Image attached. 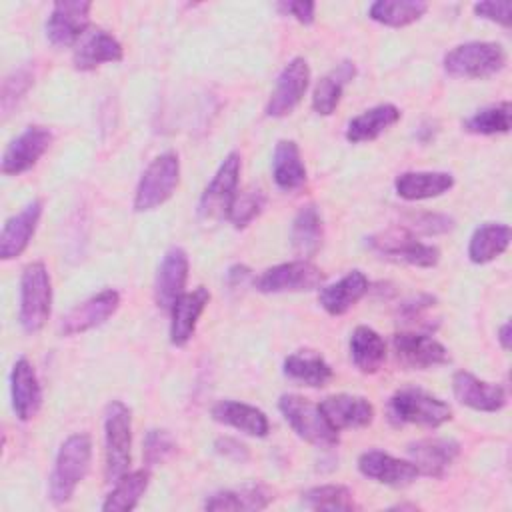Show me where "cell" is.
Returning <instances> with one entry per match:
<instances>
[{
	"label": "cell",
	"mask_w": 512,
	"mask_h": 512,
	"mask_svg": "<svg viewBox=\"0 0 512 512\" xmlns=\"http://www.w3.org/2000/svg\"><path fill=\"white\" fill-rule=\"evenodd\" d=\"M284 374L290 380L300 382L304 386H312V388L326 386L334 376L330 364L312 350H300L290 354L284 360Z\"/></svg>",
	"instance_id": "33"
},
{
	"label": "cell",
	"mask_w": 512,
	"mask_h": 512,
	"mask_svg": "<svg viewBox=\"0 0 512 512\" xmlns=\"http://www.w3.org/2000/svg\"><path fill=\"white\" fill-rule=\"evenodd\" d=\"M388 416L394 424L438 428L452 418V408L438 396L420 388H400L388 402Z\"/></svg>",
	"instance_id": "3"
},
{
	"label": "cell",
	"mask_w": 512,
	"mask_h": 512,
	"mask_svg": "<svg viewBox=\"0 0 512 512\" xmlns=\"http://www.w3.org/2000/svg\"><path fill=\"white\" fill-rule=\"evenodd\" d=\"M414 228H418L424 234H440L452 228V218L440 216V214H416L414 218Z\"/></svg>",
	"instance_id": "45"
},
{
	"label": "cell",
	"mask_w": 512,
	"mask_h": 512,
	"mask_svg": "<svg viewBox=\"0 0 512 512\" xmlns=\"http://www.w3.org/2000/svg\"><path fill=\"white\" fill-rule=\"evenodd\" d=\"M92 4L86 0L54 2L46 20V36L54 46H72L78 42L90 24Z\"/></svg>",
	"instance_id": "11"
},
{
	"label": "cell",
	"mask_w": 512,
	"mask_h": 512,
	"mask_svg": "<svg viewBox=\"0 0 512 512\" xmlns=\"http://www.w3.org/2000/svg\"><path fill=\"white\" fill-rule=\"evenodd\" d=\"M452 390L454 396L460 404L474 408V410H482V412H496L500 408H504L506 404V392L502 386L492 384V382H484L480 378H476L470 372H456L452 378Z\"/></svg>",
	"instance_id": "21"
},
{
	"label": "cell",
	"mask_w": 512,
	"mask_h": 512,
	"mask_svg": "<svg viewBox=\"0 0 512 512\" xmlns=\"http://www.w3.org/2000/svg\"><path fill=\"white\" fill-rule=\"evenodd\" d=\"M32 82H34L32 72L26 68L14 70L10 76H6L2 84V110L8 112L28 92Z\"/></svg>",
	"instance_id": "42"
},
{
	"label": "cell",
	"mask_w": 512,
	"mask_h": 512,
	"mask_svg": "<svg viewBox=\"0 0 512 512\" xmlns=\"http://www.w3.org/2000/svg\"><path fill=\"white\" fill-rule=\"evenodd\" d=\"M208 300H210V292L204 286H198L190 292H184L174 302V306L170 308V316H172L170 342L174 346H184L192 338L198 318L204 312Z\"/></svg>",
	"instance_id": "23"
},
{
	"label": "cell",
	"mask_w": 512,
	"mask_h": 512,
	"mask_svg": "<svg viewBox=\"0 0 512 512\" xmlns=\"http://www.w3.org/2000/svg\"><path fill=\"white\" fill-rule=\"evenodd\" d=\"M498 340H500V346L504 350L510 348V322H504L500 328H498Z\"/></svg>",
	"instance_id": "49"
},
{
	"label": "cell",
	"mask_w": 512,
	"mask_h": 512,
	"mask_svg": "<svg viewBox=\"0 0 512 512\" xmlns=\"http://www.w3.org/2000/svg\"><path fill=\"white\" fill-rule=\"evenodd\" d=\"M460 454V444L452 438H424L408 446L410 462L418 474L442 478Z\"/></svg>",
	"instance_id": "17"
},
{
	"label": "cell",
	"mask_w": 512,
	"mask_h": 512,
	"mask_svg": "<svg viewBox=\"0 0 512 512\" xmlns=\"http://www.w3.org/2000/svg\"><path fill=\"white\" fill-rule=\"evenodd\" d=\"M302 502L312 510H330V512H336V510L350 512L358 508L352 492L340 484L314 486L302 494Z\"/></svg>",
	"instance_id": "38"
},
{
	"label": "cell",
	"mask_w": 512,
	"mask_h": 512,
	"mask_svg": "<svg viewBox=\"0 0 512 512\" xmlns=\"http://www.w3.org/2000/svg\"><path fill=\"white\" fill-rule=\"evenodd\" d=\"M180 180V160L174 152H164L156 156L138 182L134 194V210L144 212L164 204L176 190Z\"/></svg>",
	"instance_id": "8"
},
{
	"label": "cell",
	"mask_w": 512,
	"mask_h": 512,
	"mask_svg": "<svg viewBox=\"0 0 512 512\" xmlns=\"http://www.w3.org/2000/svg\"><path fill=\"white\" fill-rule=\"evenodd\" d=\"M506 66V52L496 42L458 44L444 56V70L452 78H488Z\"/></svg>",
	"instance_id": "6"
},
{
	"label": "cell",
	"mask_w": 512,
	"mask_h": 512,
	"mask_svg": "<svg viewBox=\"0 0 512 512\" xmlns=\"http://www.w3.org/2000/svg\"><path fill=\"white\" fill-rule=\"evenodd\" d=\"M350 356L364 374H374L386 360V342L370 326H356L350 336Z\"/></svg>",
	"instance_id": "32"
},
{
	"label": "cell",
	"mask_w": 512,
	"mask_h": 512,
	"mask_svg": "<svg viewBox=\"0 0 512 512\" xmlns=\"http://www.w3.org/2000/svg\"><path fill=\"white\" fill-rule=\"evenodd\" d=\"M510 244V228L506 224L488 222L474 230L468 246V256L474 264H486L500 256Z\"/></svg>",
	"instance_id": "35"
},
{
	"label": "cell",
	"mask_w": 512,
	"mask_h": 512,
	"mask_svg": "<svg viewBox=\"0 0 512 512\" xmlns=\"http://www.w3.org/2000/svg\"><path fill=\"white\" fill-rule=\"evenodd\" d=\"M10 394H12V408L18 420L26 422L40 410L42 404V390L34 366L28 358H18L12 366L10 374Z\"/></svg>",
	"instance_id": "20"
},
{
	"label": "cell",
	"mask_w": 512,
	"mask_h": 512,
	"mask_svg": "<svg viewBox=\"0 0 512 512\" xmlns=\"http://www.w3.org/2000/svg\"><path fill=\"white\" fill-rule=\"evenodd\" d=\"M356 76V66L350 60H342L336 68L324 74L312 94V108L314 112L328 116L336 110L346 84Z\"/></svg>",
	"instance_id": "29"
},
{
	"label": "cell",
	"mask_w": 512,
	"mask_h": 512,
	"mask_svg": "<svg viewBox=\"0 0 512 512\" xmlns=\"http://www.w3.org/2000/svg\"><path fill=\"white\" fill-rule=\"evenodd\" d=\"M214 448H216L218 454H222L228 460H234V462H246L248 460V448L236 438L222 436L214 442Z\"/></svg>",
	"instance_id": "47"
},
{
	"label": "cell",
	"mask_w": 512,
	"mask_h": 512,
	"mask_svg": "<svg viewBox=\"0 0 512 512\" xmlns=\"http://www.w3.org/2000/svg\"><path fill=\"white\" fill-rule=\"evenodd\" d=\"M52 142V132L44 126H28L22 134H18L4 150L2 156V172L6 176H18L30 170L40 156L48 150Z\"/></svg>",
	"instance_id": "14"
},
{
	"label": "cell",
	"mask_w": 512,
	"mask_h": 512,
	"mask_svg": "<svg viewBox=\"0 0 512 512\" xmlns=\"http://www.w3.org/2000/svg\"><path fill=\"white\" fill-rule=\"evenodd\" d=\"M212 418L220 424L232 426L244 434L258 436V438L266 436L270 430L268 418L262 410H258L256 406L244 404V402H236V400H222V402L214 404Z\"/></svg>",
	"instance_id": "26"
},
{
	"label": "cell",
	"mask_w": 512,
	"mask_h": 512,
	"mask_svg": "<svg viewBox=\"0 0 512 512\" xmlns=\"http://www.w3.org/2000/svg\"><path fill=\"white\" fill-rule=\"evenodd\" d=\"M122 56V44L106 30L96 28L80 38L78 46L74 48L72 62L76 70H94L104 62H120Z\"/></svg>",
	"instance_id": "24"
},
{
	"label": "cell",
	"mask_w": 512,
	"mask_h": 512,
	"mask_svg": "<svg viewBox=\"0 0 512 512\" xmlns=\"http://www.w3.org/2000/svg\"><path fill=\"white\" fill-rule=\"evenodd\" d=\"M228 276H230V282L232 284H242L248 276H250V270L246 268V266H234V268H230V272H228Z\"/></svg>",
	"instance_id": "48"
},
{
	"label": "cell",
	"mask_w": 512,
	"mask_h": 512,
	"mask_svg": "<svg viewBox=\"0 0 512 512\" xmlns=\"http://www.w3.org/2000/svg\"><path fill=\"white\" fill-rule=\"evenodd\" d=\"M238 178H240V154L230 152L222 160L210 184L204 188L200 196L198 214L204 222H218L222 218H228L234 198L238 194Z\"/></svg>",
	"instance_id": "9"
},
{
	"label": "cell",
	"mask_w": 512,
	"mask_h": 512,
	"mask_svg": "<svg viewBox=\"0 0 512 512\" xmlns=\"http://www.w3.org/2000/svg\"><path fill=\"white\" fill-rule=\"evenodd\" d=\"M426 10L428 4L422 0H378L368 8V14L384 26L400 28L420 20Z\"/></svg>",
	"instance_id": "36"
},
{
	"label": "cell",
	"mask_w": 512,
	"mask_h": 512,
	"mask_svg": "<svg viewBox=\"0 0 512 512\" xmlns=\"http://www.w3.org/2000/svg\"><path fill=\"white\" fill-rule=\"evenodd\" d=\"M188 266V256L182 248L172 246L170 250H166L154 282V298L162 310L170 312L174 302L184 294Z\"/></svg>",
	"instance_id": "16"
},
{
	"label": "cell",
	"mask_w": 512,
	"mask_h": 512,
	"mask_svg": "<svg viewBox=\"0 0 512 512\" xmlns=\"http://www.w3.org/2000/svg\"><path fill=\"white\" fill-rule=\"evenodd\" d=\"M370 250L392 262H404L420 268L436 266L440 260V250L436 246L420 242L408 228L396 226L378 232L366 240Z\"/></svg>",
	"instance_id": "7"
},
{
	"label": "cell",
	"mask_w": 512,
	"mask_h": 512,
	"mask_svg": "<svg viewBox=\"0 0 512 512\" xmlns=\"http://www.w3.org/2000/svg\"><path fill=\"white\" fill-rule=\"evenodd\" d=\"M174 448H176V444L166 430L152 428V430H148V434L144 438V450H142L144 460L148 466H156V464L164 462L174 452Z\"/></svg>",
	"instance_id": "41"
},
{
	"label": "cell",
	"mask_w": 512,
	"mask_h": 512,
	"mask_svg": "<svg viewBox=\"0 0 512 512\" xmlns=\"http://www.w3.org/2000/svg\"><path fill=\"white\" fill-rule=\"evenodd\" d=\"M396 358L408 368H432L448 362V350L428 334L396 332L392 338Z\"/></svg>",
	"instance_id": "15"
},
{
	"label": "cell",
	"mask_w": 512,
	"mask_h": 512,
	"mask_svg": "<svg viewBox=\"0 0 512 512\" xmlns=\"http://www.w3.org/2000/svg\"><path fill=\"white\" fill-rule=\"evenodd\" d=\"M264 204H266V196L260 188L242 190L236 194L228 218L236 228H244L262 212Z\"/></svg>",
	"instance_id": "40"
},
{
	"label": "cell",
	"mask_w": 512,
	"mask_h": 512,
	"mask_svg": "<svg viewBox=\"0 0 512 512\" xmlns=\"http://www.w3.org/2000/svg\"><path fill=\"white\" fill-rule=\"evenodd\" d=\"M132 416L130 408L112 400L104 412V474L108 482H116L130 468Z\"/></svg>",
	"instance_id": "2"
},
{
	"label": "cell",
	"mask_w": 512,
	"mask_h": 512,
	"mask_svg": "<svg viewBox=\"0 0 512 512\" xmlns=\"http://www.w3.org/2000/svg\"><path fill=\"white\" fill-rule=\"evenodd\" d=\"M290 242H292L294 252L298 256H302V260L314 256L320 250L322 218L314 204H306L296 212V216L292 220V228H290Z\"/></svg>",
	"instance_id": "31"
},
{
	"label": "cell",
	"mask_w": 512,
	"mask_h": 512,
	"mask_svg": "<svg viewBox=\"0 0 512 512\" xmlns=\"http://www.w3.org/2000/svg\"><path fill=\"white\" fill-rule=\"evenodd\" d=\"M366 292H368V278L364 276V272L352 270L346 276H342L338 282L324 286L318 294V302L328 314L340 316L348 312Z\"/></svg>",
	"instance_id": "25"
},
{
	"label": "cell",
	"mask_w": 512,
	"mask_h": 512,
	"mask_svg": "<svg viewBox=\"0 0 512 512\" xmlns=\"http://www.w3.org/2000/svg\"><path fill=\"white\" fill-rule=\"evenodd\" d=\"M90 460L92 440L86 432H76L62 442L50 474L48 494L52 502L64 504L72 498L76 486L84 480V476L90 470Z\"/></svg>",
	"instance_id": "1"
},
{
	"label": "cell",
	"mask_w": 512,
	"mask_h": 512,
	"mask_svg": "<svg viewBox=\"0 0 512 512\" xmlns=\"http://www.w3.org/2000/svg\"><path fill=\"white\" fill-rule=\"evenodd\" d=\"M272 176L280 190L292 192L306 182V168L294 140H280L272 154Z\"/></svg>",
	"instance_id": "28"
},
{
	"label": "cell",
	"mask_w": 512,
	"mask_h": 512,
	"mask_svg": "<svg viewBox=\"0 0 512 512\" xmlns=\"http://www.w3.org/2000/svg\"><path fill=\"white\" fill-rule=\"evenodd\" d=\"M274 500L262 484H250L234 490H222L206 498V510H264Z\"/></svg>",
	"instance_id": "34"
},
{
	"label": "cell",
	"mask_w": 512,
	"mask_h": 512,
	"mask_svg": "<svg viewBox=\"0 0 512 512\" xmlns=\"http://www.w3.org/2000/svg\"><path fill=\"white\" fill-rule=\"evenodd\" d=\"M40 216H42V200H32L18 214L10 216L4 222L2 232H0V258L2 260H12L28 248V244L38 228Z\"/></svg>",
	"instance_id": "18"
},
{
	"label": "cell",
	"mask_w": 512,
	"mask_h": 512,
	"mask_svg": "<svg viewBox=\"0 0 512 512\" xmlns=\"http://www.w3.org/2000/svg\"><path fill=\"white\" fill-rule=\"evenodd\" d=\"M510 102H498L486 108H480L470 118L464 120V130L472 134H504L510 130Z\"/></svg>",
	"instance_id": "39"
},
{
	"label": "cell",
	"mask_w": 512,
	"mask_h": 512,
	"mask_svg": "<svg viewBox=\"0 0 512 512\" xmlns=\"http://www.w3.org/2000/svg\"><path fill=\"white\" fill-rule=\"evenodd\" d=\"M278 408L302 440L318 448H332L338 444V430L330 426L318 404L298 394H284L278 400Z\"/></svg>",
	"instance_id": "5"
},
{
	"label": "cell",
	"mask_w": 512,
	"mask_h": 512,
	"mask_svg": "<svg viewBox=\"0 0 512 512\" xmlns=\"http://www.w3.org/2000/svg\"><path fill=\"white\" fill-rule=\"evenodd\" d=\"M148 470H136V472H126L122 478L116 480V486L112 492L106 496L102 510L104 512H126L136 508L140 496L148 488Z\"/></svg>",
	"instance_id": "37"
},
{
	"label": "cell",
	"mask_w": 512,
	"mask_h": 512,
	"mask_svg": "<svg viewBox=\"0 0 512 512\" xmlns=\"http://www.w3.org/2000/svg\"><path fill=\"white\" fill-rule=\"evenodd\" d=\"M310 84V66L304 58L296 56L292 58L282 72L278 74L276 86L270 94V100L266 104V114L272 118H280L290 114L306 94V88Z\"/></svg>",
	"instance_id": "12"
},
{
	"label": "cell",
	"mask_w": 512,
	"mask_h": 512,
	"mask_svg": "<svg viewBox=\"0 0 512 512\" xmlns=\"http://www.w3.org/2000/svg\"><path fill=\"white\" fill-rule=\"evenodd\" d=\"M318 406L334 430L364 428L374 418V406L366 398L354 394H332Z\"/></svg>",
	"instance_id": "22"
},
{
	"label": "cell",
	"mask_w": 512,
	"mask_h": 512,
	"mask_svg": "<svg viewBox=\"0 0 512 512\" xmlns=\"http://www.w3.org/2000/svg\"><path fill=\"white\" fill-rule=\"evenodd\" d=\"M398 120H400V110L394 104H378L370 110H364L360 116L348 122L346 140L352 144L370 142L378 138L384 130L394 126Z\"/></svg>",
	"instance_id": "30"
},
{
	"label": "cell",
	"mask_w": 512,
	"mask_h": 512,
	"mask_svg": "<svg viewBox=\"0 0 512 512\" xmlns=\"http://www.w3.org/2000/svg\"><path fill=\"white\" fill-rule=\"evenodd\" d=\"M358 470L366 478H372L380 484L394 486V488H404L412 484L418 476V470L410 460L394 458L382 450H368L360 454Z\"/></svg>",
	"instance_id": "19"
},
{
	"label": "cell",
	"mask_w": 512,
	"mask_h": 512,
	"mask_svg": "<svg viewBox=\"0 0 512 512\" xmlns=\"http://www.w3.org/2000/svg\"><path fill=\"white\" fill-rule=\"evenodd\" d=\"M278 8L284 14H290L292 18H296L300 24H312L314 22V12H316V4L314 2L290 0V2H280Z\"/></svg>",
	"instance_id": "46"
},
{
	"label": "cell",
	"mask_w": 512,
	"mask_h": 512,
	"mask_svg": "<svg viewBox=\"0 0 512 512\" xmlns=\"http://www.w3.org/2000/svg\"><path fill=\"white\" fill-rule=\"evenodd\" d=\"M454 186L450 172H402L394 180L396 194L404 200H426L448 192Z\"/></svg>",
	"instance_id": "27"
},
{
	"label": "cell",
	"mask_w": 512,
	"mask_h": 512,
	"mask_svg": "<svg viewBox=\"0 0 512 512\" xmlns=\"http://www.w3.org/2000/svg\"><path fill=\"white\" fill-rule=\"evenodd\" d=\"M324 282L322 270L308 260H292L268 268L258 280L256 288L266 294L276 292H302L320 288Z\"/></svg>",
	"instance_id": "10"
},
{
	"label": "cell",
	"mask_w": 512,
	"mask_h": 512,
	"mask_svg": "<svg viewBox=\"0 0 512 512\" xmlns=\"http://www.w3.org/2000/svg\"><path fill=\"white\" fill-rule=\"evenodd\" d=\"M52 282L42 262H30L20 276V326L34 334L44 328L50 318Z\"/></svg>",
	"instance_id": "4"
},
{
	"label": "cell",
	"mask_w": 512,
	"mask_h": 512,
	"mask_svg": "<svg viewBox=\"0 0 512 512\" xmlns=\"http://www.w3.org/2000/svg\"><path fill=\"white\" fill-rule=\"evenodd\" d=\"M434 304H436V298H434V296H430V294H420V296H416V298H410V300L402 302L400 308H398V316L402 318V322H418V324H422V326H426V328H432V324L426 322L424 314H426L428 310H432Z\"/></svg>",
	"instance_id": "43"
},
{
	"label": "cell",
	"mask_w": 512,
	"mask_h": 512,
	"mask_svg": "<svg viewBox=\"0 0 512 512\" xmlns=\"http://www.w3.org/2000/svg\"><path fill=\"white\" fill-rule=\"evenodd\" d=\"M118 306L120 294L116 290H102L66 312L60 322V332L62 336H74L92 330L104 324L118 310Z\"/></svg>",
	"instance_id": "13"
},
{
	"label": "cell",
	"mask_w": 512,
	"mask_h": 512,
	"mask_svg": "<svg viewBox=\"0 0 512 512\" xmlns=\"http://www.w3.org/2000/svg\"><path fill=\"white\" fill-rule=\"evenodd\" d=\"M510 12H512L510 2H478V4H474L476 16L492 20L504 28L510 26Z\"/></svg>",
	"instance_id": "44"
}]
</instances>
